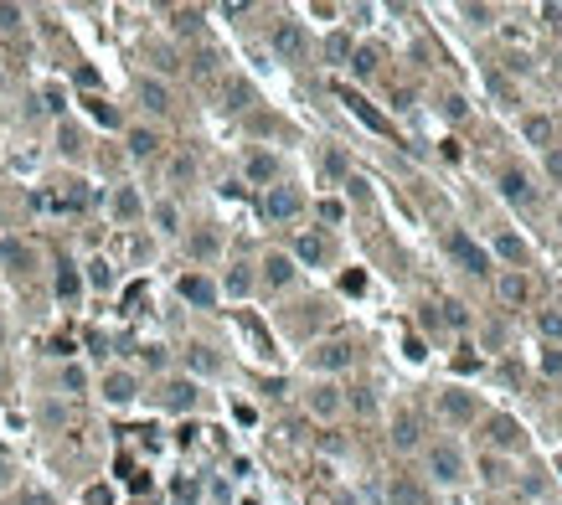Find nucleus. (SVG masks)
I'll list each match as a JSON object with an SVG mask.
<instances>
[{
    "label": "nucleus",
    "mask_w": 562,
    "mask_h": 505,
    "mask_svg": "<svg viewBox=\"0 0 562 505\" xmlns=\"http://www.w3.org/2000/svg\"><path fill=\"white\" fill-rule=\"evenodd\" d=\"M443 248H449V258L460 263L464 273H475V278H485V273H490V252L480 248L469 232H449V237H443Z\"/></svg>",
    "instance_id": "nucleus-1"
},
{
    "label": "nucleus",
    "mask_w": 562,
    "mask_h": 505,
    "mask_svg": "<svg viewBox=\"0 0 562 505\" xmlns=\"http://www.w3.org/2000/svg\"><path fill=\"white\" fill-rule=\"evenodd\" d=\"M305 211V196L294 191V186H268V196H264V217L268 222H289Z\"/></svg>",
    "instance_id": "nucleus-2"
},
{
    "label": "nucleus",
    "mask_w": 562,
    "mask_h": 505,
    "mask_svg": "<svg viewBox=\"0 0 562 505\" xmlns=\"http://www.w3.org/2000/svg\"><path fill=\"white\" fill-rule=\"evenodd\" d=\"M428 469H434V480L454 485V480H464V454L454 444H434L428 449Z\"/></svg>",
    "instance_id": "nucleus-3"
},
{
    "label": "nucleus",
    "mask_w": 562,
    "mask_h": 505,
    "mask_svg": "<svg viewBox=\"0 0 562 505\" xmlns=\"http://www.w3.org/2000/svg\"><path fill=\"white\" fill-rule=\"evenodd\" d=\"M273 52H279L284 62H299L310 52V42H305V31H299L294 21H279V26H273Z\"/></svg>",
    "instance_id": "nucleus-4"
},
{
    "label": "nucleus",
    "mask_w": 562,
    "mask_h": 505,
    "mask_svg": "<svg viewBox=\"0 0 562 505\" xmlns=\"http://www.w3.org/2000/svg\"><path fill=\"white\" fill-rule=\"evenodd\" d=\"M387 500H392V505H434V495H428L413 474H397V480L387 485Z\"/></svg>",
    "instance_id": "nucleus-5"
},
{
    "label": "nucleus",
    "mask_w": 562,
    "mask_h": 505,
    "mask_svg": "<svg viewBox=\"0 0 562 505\" xmlns=\"http://www.w3.org/2000/svg\"><path fill=\"white\" fill-rule=\"evenodd\" d=\"M181 299H191V304H202V310H212L217 304V284L206 273H181Z\"/></svg>",
    "instance_id": "nucleus-6"
},
{
    "label": "nucleus",
    "mask_w": 562,
    "mask_h": 505,
    "mask_svg": "<svg viewBox=\"0 0 562 505\" xmlns=\"http://www.w3.org/2000/svg\"><path fill=\"white\" fill-rule=\"evenodd\" d=\"M160 407H171V413H191V407H196V387H191V382H165V387H160Z\"/></svg>",
    "instance_id": "nucleus-7"
},
{
    "label": "nucleus",
    "mask_w": 562,
    "mask_h": 505,
    "mask_svg": "<svg viewBox=\"0 0 562 505\" xmlns=\"http://www.w3.org/2000/svg\"><path fill=\"white\" fill-rule=\"evenodd\" d=\"M135 93H139V103H145L150 114H165V109H171V88H165L160 77H139Z\"/></svg>",
    "instance_id": "nucleus-8"
},
{
    "label": "nucleus",
    "mask_w": 562,
    "mask_h": 505,
    "mask_svg": "<svg viewBox=\"0 0 562 505\" xmlns=\"http://www.w3.org/2000/svg\"><path fill=\"white\" fill-rule=\"evenodd\" d=\"M341 407H346L341 387H331V382H325V387H310V413H315V418H335Z\"/></svg>",
    "instance_id": "nucleus-9"
},
{
    "label": "nucleus",
    "mask_w": 562,
    "mask_h": 505,
    "mask_svg": "<svg viewBox=\"0 0 562 505\" xmlns=\"http://www.w3.org/2000/svg\"><path fill=\"white\" fill-rule=\"evenodd\" d=\"M439 413L449 418V423H469V418H475V397H469V392H443L439 397Z\"/></svg>",
    "instance_id": "nucleus-10"
},
{
    "label": "nucleus",
    "mask_w": 562,
    "mask_h": 505,
    "mask_svg": "<svg viewBox=\"0 0 562 505\" xmlns=\"http://www.w3.org/2000/svg\"><path fill=\"white\" fill-rule=\"evenodd\" d=\"M294 258L299 263H325V258H331V243H325L320 232H299L294 237Z\"/></svg>",
    "instance_id": "nucleus-11"
},
{
    "label": "nucleus",
    "mask_w": 562,
    "mask_h": 505,
    "mask_svg": "<svg viewBox=\"0 0 562 505\" xmlns=\"http://www.w3.org/2000/svg\"><path fill=\"white\" fill-rule=\"evenodd\" d=\"M490 444L495 449H521V444H526V433H521L516 418H490Z\"/></svg>",
    "instance_id": "nucleus-12"
},
{
    "label": "nucleus",
    "mask_w": 562,
    "mask_h": 505,
    "mask_svg": "<svg viewBox=\"0 0 562 505\" xmlns=\"http://www.w3.org/2000/svg\"><path fill=\"white\" fill-rule=\"evenodd\" d=\"M135 392H139V382L129 377V371H109V377H103V397H109V402H135Z\"/></svg>",
    "instance_id": "nucleus-13"
},
{
    "label": "nucleus",
    "mask_w": 562,
    "mask_h": 505,
    "mask_svg": "<svg viewBox=\"0 0 562 505\" xmlns=\"http://www.w3.org/2000/svg\"><path fill=\"white\" fill-rule=\"evenodd\" d=\"M341 103H346V109H351V114H356V119H361V124H367V129H377V135H387V119H382V114H377V109H372V103H367V98H361V93H341Z\"/></svg>",
    "instance_id": "nucleus-14"
},
{
    "label": "nucleus",
    "mask_w": 562,
    "mask_h": 505,
    "mask_svg": "<svg viewBox=\"0 0 562 505\" xmlns=\"http://www.w3.org/2000/svg\"><path fill=\"white\" fill-rule=\"evenodd\" d=\"M501 191H506V202H516V206H531V202H537V191H531V181L521 176V170H506V176H501Z\"/></svg>",
    "instance_id": "nucleus-15"
},
{
    "label": "nucleus",
    "mask_w": 562,
    "mask_h": 505,
    "mask_svg": "<svg viewBox=\"0 0 562 505\" xmlns=\"http://www.w3.org/2000/svg\"><path fill=\"white\" fill-rule=\"evenodd\" d=\"M320 371H341V366H351V345H341V340H325L315 356H310Z\"/></svg>",
    "instance_id": "nucleus-16"
},
{
    "label": "nucleus",
    "mask_w": 562,
    "mask_h": 505,
    "mask_svg": "<svg viewBox=\"0 0 562 505\" xmlns=\"http://www.w3.org/2000/svg\"><path fill=\"white\" fill-rule=\"evenodd\" d=\"M418 433H423V418H418V413H397V418H392V444H397V449H413Z\"/></svg>",
    "instance_id": "nucleus-17"
},
{
    "label": "nucleus",
    "mask_w": 562,
    "mask_h": 505,
    "mask_svg": "<svg viewBox=\"0 0 562 505\" xmlns=\"http://www.w3.org/2000/svg\"><path fill=\"white\" fill-rule=\"evenodd\" d=\"M264 278H268L273 289H284L294 278V258H289V252H268V258H264Z\"/></svg>",
    "instance_id": "nucleus-18"
},
{
    "label": "nucleus",
    "mask_w": 562,
    "mask_h": 505,
    "mask_svg": "<svg viewBox=\"0 0 562 505\" xmlns=\"http://www.w3.org/2000/svg\"><path fill=\"white\" fill-rule=\"evenodd\" d=\"M495 294H501L506 304H526L531 284H526V273H506V278H495Z\"/></svg>",
    "instance_id": "nucleus-19"
},
{
    "label": "nucleus",
    "mask_w": 562,
    "mask_h": 505,
    "mask_svg": "<svg viewBox=\"0 0 562 505\" xmlns=\"http://www.w3.org/2000/svg\"><path fill=\"white\" fill-rule=\"evenodd\" d=\"M139 211H145L139 191H135V186H119V191H114V217H119V222H135Z\"/></svg>",
    "instance_id": "nucleus-20"
},
{
    "label": "nucleus",
    "mask_w": 562,
    "mask_h": 505,
    "mask_svg": "<svg viewBox=\"0 0 562 505\" xmlns=\"http://www.w3.org/2000/svg\"><path fill=\"white\" fill-rule=\"evenodd\" d=\"M521 135H526L531 144H552L557 129H552V119H547V114H526V119H521Z\"/></svg>",
    "instance_id": "nucleus-21"
},
{
    "label": "nucleus",
    "mask_w": 562,
    "mask_h": 505,
    "mask_svg": "<svg viewBox=\"0 0 562 505\" xmlns=\"http://www.w3.org/2000/svg\"><path fill=\"white\" fill-rule=\"evenodd\" d=\"M248 181H279V160H273L268 150H258V155H248Z\"/></svg>",
    "instance_id": "nucleus-22"
},
{
    "label": "nucleus",
    "mask_w": 562,
    "mask_h": 505,
    "mask_svg": "<svg viewBox=\"0 0 562 505\" xmlns=\"http://www.w3.org/2000/svg\"><path fill=\"white\" fill-rule=\"evenodd\" d=\"M171 31L176 36H196V31H202V10H196V6H176L171 10Z\"/></svg>",
    "instance_id": "nucleus-23"
},
{
    "label": "nucleus",
    "mask_w": 562,
    "mask_h": 505,
    "mask_svg": "<svg viewBox=\"0 0 562 505\" xmlns=\"http://www.w3.org/2000/svg\"><path fill=\"white\" fill-rule=\"evenodd\" d=\"M155 150H160V135H155V129H129V155H139V160H150Z\"/></svg>",
    "instance_id": "nucleus-24"
},
{
    "label": "nucleus",
    "mask_w": 562,
    "mask_h": 505,
    "mask_svg": "<svg viewBox=\"0 0 562 505\" xmlns=\"http://www.w3.org/2000/svg\"><path fill=\"white\" fill-rule=\"evenodd\" d=\"M495 258H506V263H526V243H521V237H511V232H501L495 237Z\"/></svg>",
    "instance_id": "nucleus-25"
},
{
    "label": "nucleus",
    "mask_w": 562,
    "mask_h": 505,
    "mask_svg": "<svg viewBox=\"0 0 562 505\" xmlns=\"http://www.w3.org/2000/svg\"><path fill=\"white\" fill-rule=\"evenodd\" d=\"M0 258H6L10 269H21V273H26V269H31V263H36V252L26 248V243H0Z\"/></svg>",
    "instance_id": "nucleus-26"
},
{
    "label": "nucleus",
    "mask_w": 562,
    "mask_h": 505,
    "mask_svg": "<svg viewBox=\"0 0 562 505\" xmlns=\"http://www.w3.org/2000/svg\"><path fill=\"white\" fill-rule=\"evenodd\" d=\"M191 258H217V248H222V237L217 232H191Z\"/></svg>",
    "instance_id": "nucleus-27"
},
{
    "label": "nucleus",
    "mask_w": 562,
    "mask_h": 505,
    "mask_svg": "<svg viewBox=\"0 0 562 505\" xmlns=\"http://www.w3.org/2000/svg\"><path fill=\"white\" fill-rule=\"evenodd\" d=\"M222 93H227V109H248V103H253V88H248L243 77H227V88H222Z\"/></svg>",
    "instance_id": "nucleus-28"
},
{
    "label": "nucleus",
    "mask_w": 562,
    "mask_h": 505,
    "mask_svg": "<svg viewBox=\"0 0 562 505\" xmlns=\"http://www.w3.org/2000/svg\"><path fill=\"white\" fill-rule=\"evenodd\" d=\"M325 57H331V62H346V57H351V36H346V31H331V36H325Z\"/></svg>",
    "instance_id": "nucleus-29"
},
{
    "label": "nucleus",
    "mask_w": 562,
    "mask_h": 505,
    "mask_svg": "<svg viewBox=\"0 0 562 505\" xmlns=\"http://www.w3.org/2000/svg\"><path fill=\"white\" fill-rule=\"evenodd\" d=\"M77 289H83V278H77V269H68V263H62V269H57V294H62V299H73Z\"/></svg>",
    "instance_id": "nucleus-30"
},
{
    "label": "nucleus",
    "mask_w": 562,
    "mask_h": 505,
    "mask_svg": "<svg viewBox=\"0 0 562 505\" xmlns=\"http://www.w3.org/2000/svg\"><path fill=\"white\" fill-rule=\"evenodd\" d=\"M186 361H191V371H202V377H206V371H217V356L206 351V345H191V351H186Z\"/></svg>",
    "instance_id": "nucleus-31"
},
{
    "label": "nucleus",
    "mask_w": 562,
    "mask_h": 505,
    "mask_svg": "<svg viewBox=\"0 0 562 505\" xmlns=\"http://www.w3.org/2000/svg\"><path fill=\"white\" fill-rule=\"evenodd\" d=\"M88 284H93V289H114V269L103 258H93V263H88Z\"/></svg>",
    "instance_id": "nucleus-32"
},
{
    "label": "nucleus",
    "mask_w": 562,
    "mask_h": 505,
    "mask_svg": "<svg viewBox=\"0 0 562 505\" xmlns=\"http://www.w3.org/2000/svg\"><path fill=\"white\" fill-rule=\"evenodd\" d=\"M439 320H443V325H464V320H469V310H464L460 299H443V304H439Z\"/></svg>",
    "instance_id": "nucleus-33"
},
{
    "label": "nucleus",
    "mask_w": 562,
    "mask_h": 505,
    "mask_svg": "<svg viewBox=\"0 0 562 505\" xmlns=\"http://www.w3.org/2000/svg\"><path fill=\"white\" fill-rule=\"evenodd\" d=\"M351 407H356L361 418H372V413H377V397H372V387H351Z\"/></svg>",
    "instance_id": "nucleus-34"
},
{
    "label": "nucleus",
    "mask_w": 562,
    "mask_h": 505,
    "mask_svg": "<svg viewBox=\"0 0 562 505\" xmlns=\"http://www.w3.org/2000/svg\"><path fill=\"white\" fill-rule=\"evenodd\" d=\"M155 227H165V232H176V227H181V211H176L171 202H160V206H155Z\"/></svg>",
    "instance_id": "nucleus-35"
},
{
    "label": "nucleus",
    "mask_w": 562,
    "mask_h": 505,
    "mask_svg": "<svg viewBox=\"0 0 562 505\" xmlns=\"http://www.w3.org/2000/svg\"><path fill=\"white\" fill-rule=\"evenodd\" d=\"M88 114H93V119H98L103 129H114V124H119V114H114V109H109V103H103V98H88Z\"/></svg>",
    "instance_id": "nucleus-36"
},
{
    "label": "nucleus",
    "mask_w": 562,
    "mask_h": 505,
    "mask_svg": "<svg viewBox=\"0 0 562 505\" xmlns=\"http://www.w3.org/2000/svg\"><path fill=\"white\" fill-rule=\"evenodd\" d=\"M351 68H356V77H372V73H377V52H372V47H361L356 57H351Z\"/></svg>",
    "instance_id": "nucleus-37"
},
{
    "label": "nucleus",
    "mask_w": 562,
    "mask_h": 505,
    "mask_svg": "<svg viewBox=\"0 0 562 505\" xmlns=\"http://www.w3.org/2000/svg\"><path fill=\"white\" fill-rule=\"evenodd\" d=\"M191 73H196V77H212V73H217V52H196V57H191Z\"/></svg>",
    "instance_id": "nucleus-38"
},
{
    "label": "nucleus",
    "mask_w": 562,
    "mask_h": 505,
    "mask_svg": "<svg viewBox=\"0 0 562 505\" xmlns=\"http://www.w3.org/2000/svg\"><path fill=\"white\" fill-rule=\"evenodd\" d=\"M196 176V160H191V155H176V160H171V181H191Z\"/></svg>",
    "instance_id": "nucleus-39"
},
{
    "label": "nucleus",
    "mask_w": 562,
    "mask_h": 505,
    "mask_svg": "<svg viewBox=\"0 0 562 505\" xmlns=\"http://www.w3.org/2000/svg\"><path fill=\"white\" fill-rule=\"evenodd\" d=\"M62 387H68V392H83V387H88V371H83V366H68V371H62Z\"/></svg>",
    "instance_id": "nucleus-40"
},
{
    "label": "nucleus",
    "mask_w": 562,
    "mask_h": 505,
    "mask_svg": "<svg viewBox=\"0 0 562 505\" xmlns=\"http://www.w3.org/2000/svg\"><path fill=\"white\" fill-rule=\"evenodd\" d=\"M248 289H253L248 269H232V273H227V294H248Z\"/></svg>",
    "instance_id": "nucleus-41"
},
{
    "label": "nucleus",
    "mask_w": 562,
    "mask_h": 505,
    "mask_svg": "<svg viewBox=\"0 0 562 505\" xmlns=\"http://www.w3.org/2000/svg\"><path fill=\"white\" fill-rule=\"evenodd\" d=\"M537 325H542V336H552V340H562V315H552V310H547V315H542V320H537Z\"/></svg>",
    "instance_id": "nucleus-42"
},
{
    "label": "nucleus",
    "mask_w": 562,
    "mask_h": 505,
    "mask_svg": "<svg viewBox=\"0 0 562 505\" xmlns=\"http://www.w3.org/2000/svg\"><path fill=\"white\" fill-rule=\"evenodd\" d=\"M464 21L469 26H490V6H464Z\"/></svg>",
    "instance_id": "nucleus-43"
},
{
    "label": "nucleus",
    "mask_w": 562,
    "mask_h": 505,
    "mask_svg": "<svg viewBox=\"0 0 562 505\" xmlns=\"http://www.w3.org/2000/svg\"><path fill=\"white\" fill-rule=\"evenodd\" d=\"M196 495H202V490H196V480H176V500H181V505H191Z\"/></svg>",
    "instance_id": "nucleus-44"
},
{
    "label": "nucleus",
    "mask_w": 562,
    "mask_h": 505,
    "mask_svg": "<svg viewBox=\"0 0 562 505\" xmlns=\"http://www.w3.org/2000/svg\"><path fill=\"white\" fill-rule=\"evenodd\" d=\"M21 26V10L16 6H0V31H16Z\"/></svg>",
    "instance_id": "nucleus-45"
},
{
    "label": "nucleus",
    "mask_w": 562,
    "mask_h": 505,
    "mask_svg": "<svg viewBox=\"0 0 562 505\" xmlns=\"http://www.w3.org/2000/svg\"><path fill=\"white\" fill-rule=\"evenodd\" d=\"M443 114H449V119H464V98H460V93H449V98H443Z\"/></svg>",
    "instance_id": "nucleus-46"
},
{
    "label": "nucleus",
    "mask_w": 562,
    "mask_h": 505,
    "mask_svg": "<svg viewBox=\"0 0 562 505\" xmlns=\"http://www.w3.org/2000/svg\"><path fill=\"white\" fill-rule=\"evenodd\" d=\"M320 217H325V222H341L346 206H341V202H320Z\"/></svg>",
    "instance_id": "nucleus-47"
},
{
    "label": "nucleus",
    "mask_w": 562,
    "mask_h": 505,
    "mask_svg": "<svg viewBox=\"0 0 562 505\" xmlns=\"http://www.w3.org/2000/svg\"><path fill=\"white\" fill-rule=\"evenodd\" d=\"M542 371H547V377H557V371H562V351H547L542 356Z\"/></svg>",
    "instance_id": "nucleus-48"
},
{
    "label": "nucleus",
    "mask_w": 562,
    "mask_h": 505,
    "mask_svg": "<svg viewBox=\"0 0 562 505\" xmlns=\"http://www.w3.org/2000/svg\"><path fill=\"white\" fill-rule=\"evenodd\" d=\"M341 289H346V294H361V289H367V278H361V273H346Z\"/></svg>",
    "instance_id": "nucleus-49"
},
{
    "label": "nucleus",
    "mask_w": 562,
    "mask_h": 505,
    "mask_svg": "<svg viewBox=\"0 0 562 505\" xmlns=\"http://www.w3.org/2000/svg\"><path fill=\"white\" fill-rule=\"evenodd\" d=\"M62 150H68V155H77V150H83V140H77V129H62Z\"/></svg>",
    "instance_id": "nucleus-50"
},
{
    "label": "nucleus",
    "mask_w": 562,
    "mask_h": 505,
    "mask_svg": "<svg viewBox=\"0 0 562 505\" xmlns=\"http://www.w3.org/2000/svg\"><path fill=\"white\" fill-rule=\"evenodd\" d=\"M16 505H52V495H42V490H26V495Z\"/></svg>",
    "instance_id": "nucleus-51"
},
{
    "label": "nucleus",
    "mask_w": 562,
    "mask_h": 505,
    "mask_svg": "<svg viewBox=\"0 0 562 505\" xmlns=\"http://www.w3.org/2000/svg\"><path fill=\"white\" fill-rule=\"evenodd\" d=\"M6 480H10V464H6V459H0V485H6Z\"/></svg>",
    "instance_id": "nucleus-52"
},
{
    "label": "nucleus",
    "mask_w": 562,
    "mask_h": 505,
    "mask_svg": "<svg viewBox=\"0 0 562 505\" xmlns=\"http://www.w3.org/2000/svg\"><path fill=\"white\" fill-rule=\"evenodd\" d=\"M6 382H10V371H6V366H0V387H6Z\"/></svg>",
    "instance_id": "nucleus-53"
},
{
    "label": "nucleus",
    "mask_w": 562,
    "mask_h": 505,
    "mask_svg": "<svg viewBox=\"0 0 562 505\" xmlns=\"http://www.w3.org/2000/svg\"><path fill=\"white\" fill-rule=\"evenodd\" d=\"M0 340H6V325H0Z\"/></svg>",
    "instance_id": "nucleus-54"
}]
</instances>
